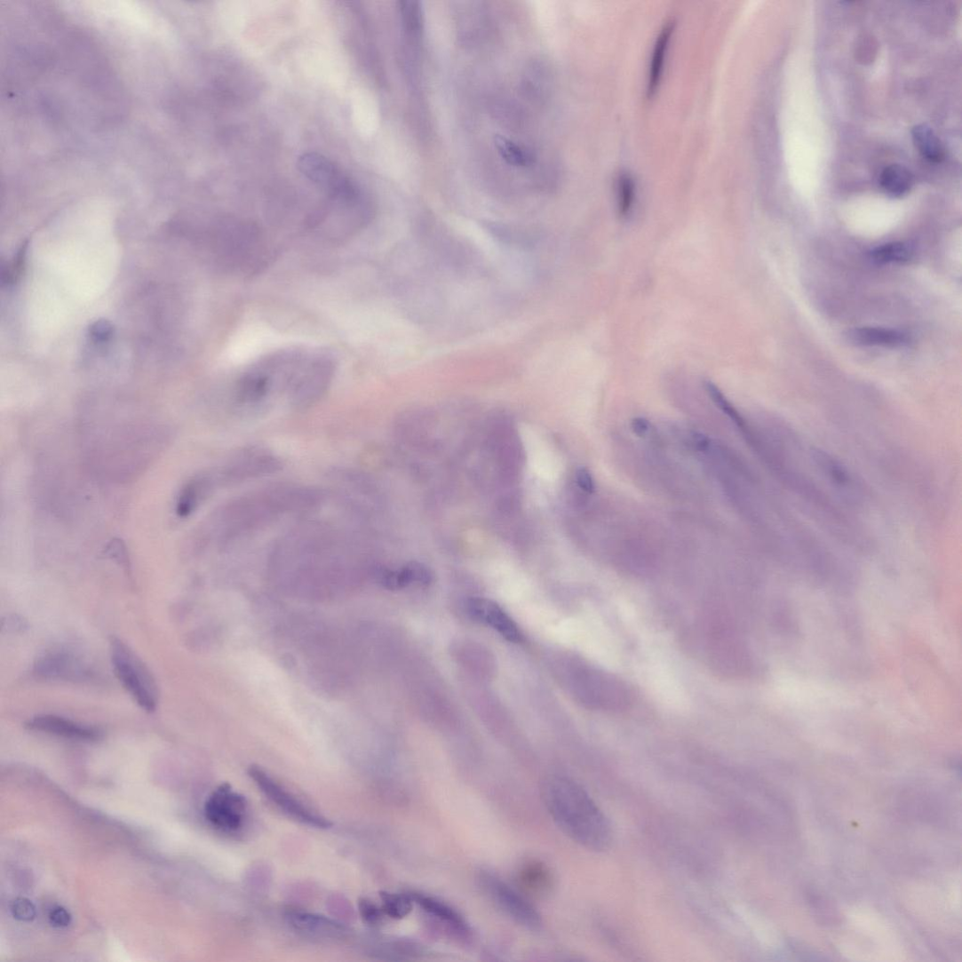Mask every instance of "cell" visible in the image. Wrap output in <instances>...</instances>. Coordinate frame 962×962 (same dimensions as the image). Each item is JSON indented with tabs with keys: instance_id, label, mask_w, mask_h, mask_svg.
<instances>
[{
	"instance_id": "obj_26",
	"label": "cell",
	"mask_w": 962,
	"mask_h": 962,
	"mask_svg": "<svg viewBox=\"0 0 962 962\" xmlns=\"http://www.w3.org/2000/svg\"><path fill=\"white\" fill-rule=\"evenodd\" d=\"M616 190L619 215L627 217L632 208L635 197V184L631 174L627 172L619 174Z\"/></svg>"
},
{
	"instance_id": "obj_16",
	"label": "cell",
	"mask_w": 962,
	"mask_h": 962,
	"mask_svg": "<svg viewBox=\"0 0 962 962\" xmlns=\"http://www.w3.org/2000/svg\"><path fill=\"white\" fill-rule=\"evenodd\" d=\"M379 580L385 588L395 591L411 584L428 585L433 581V575L426 566L411 562L397 570H383L379 574Z\"/></svg>"
},
{
	"instance_id": "obj_22",
	"label": "cell",
	"mask_w": 962,
	"mask_h": 962,
	"mask_svg": "<svg viewBox=\"0 0 962 962\" xmlns=\"http://www.w3.org/2000/svg\"><path fill=\"white\" fill-rule=\"evenodd\" d=\"M914 182L911 173L902 165H891L880 175V187L892 197L906 195Z\"/></svg>"
},
{
	"instance_id": "obj_4",
	"label": "cell",
	"mask_w": 962,
	"mask_h": 962,
	"mask_svg": "<svg viewBox=\"0 0 962 962\" xmlns=\"http://www.w3.org/2000/svg\"><path fill=\"white\" fill-rule=\"evenodd\" d=\"M298 169L337 201L353 204L360 198V193L350 179L333 162L321 155H303L298 160Z\"/></svg>"
},
{
	"instance_id": "obj_32",
	"label": "cell",
	"mask_w": 962,
	"mask_h": 962,
	"mask_svg": "<svg viewBox=\"0 0 962 962\" xmlns=\"http://www.w3.org/2000/svg\"><path fill=\"white\" fill-rule=\"evenodd\" d=\"M91 334L97 340H106L111 335V325L107 322H96Z\"/></svg>"
},
{
	"instance_id": "obj_18",
	"label": "cell",
	"mask_w": 962,
	"mask_h": 962,
	"mask_svg": "<svg viewBox=\"0 0 962 962\" xmlns=\"http://www.w3.org/2000/svg\"><path fill=\"white\" fill-rule=\"evenodd\" d=\"M850 336L855 344L863 346L902 348L910 342L906 334L887 329L862 328L852 331Z\"/></svg>"
},
{
	"instance_id": "obj_2",
	"label": "cell",
	"mask_w": 962,
	"mask_h": 962,
	"mask_svg": "<svg viewBox=\"0 0 962 962\" xmlns=\"http://www.w3.org/2000/svg\"><path fill=\"white\" fill-rule=\"evenodd\" d=\"M568 683L584 706L601 712H621L632 704V693L621 680L583 662L570 664Z\"/></svg>"
},
{
	"instance_id": "obj_24",
	"label": "cell",
	"mask_w": 962,
	"mask_h": 962,
	"mask_svg": "<svg viewBox=\"0 0 962 962\" xmlns=\"http://www.w3.org/2000/svg\"><path fill=\"white\" fill-rule=\"evenodd\" d=\"M380 899L385 915L390 918L402 919L409 916L413 909L414 902L410 894L381 892Z\"/></svg>"
},
{
	"instance_id": "obj_27",
	"label": "cell",
	"mask_w": 962,
	"mask_h": 962,
	"mask_svg": "<svg viewBox=\"0 0 962 962\" xmlns=\"http://www.w3.org/2000/svg\"><path fill=\"white\" fill-rule=\"evenodd\" d=\"M401 11L406 29L417 36L421 31V10L417 3H401Z\"/></svg>"
},
{
	"instance_id": "obj_12",
	"label": "cell",
	"mask_w": 962,
	"mask_h": 962,
	"mask_svg": "<svg viewBox=\"0 0 962 962\" xmlns=\"http://www.w3.org/2000/svg\"><path fill=\"white\" fill-rule=\"evenodd\" d=\"M26 727L30 730L81 742H96L103 737V732L99 728L74 722L56 715L44 714L36 716L28 720Z\"/></svg>"
},
{
	"instance_id": "obj_23",
	"label": "cell",
	"mask_w": 962,
	"mask_h": 962,
	"mask_svg": "<svg viewBox=\"0 0 962 962\" xmlns=\"http://www.w3.org/2000/svg\"><path fill=\"white\" fill-rule=\"evenodd\" d=\"M912 251L908 244L893 242L878 247L871 253V258L879 265H901L909 262Z\"/></svg>"
},
{
	"instance_id": "obj_14",
	"label": "cell",
	"mask_w": 962,
	"mask_h": 962,
	"mask_svg": "<svg viewBox=\"0 0 962 962\" xmlns=\"http://www.w3.org/2000/svg\"><path fill=\"white\" fill-rule=\"evenodd\" d=\"M286 919L298 932L321 938H342L348 928L330 918L301 910H289Z\"/></svg>"
},
{
	"instance_id": "obj_19",
	"label": "cell",
	"mask_w": 962,
	"mask_h": 962,
	"mask_svg": "<svg viewBox=\"0 0 962 962\" xmlns=\"http://www.w3.org/2000/svg\"><path fill=\"white\" fill-rule=\"evenodd\" d=\"M675 22L673 20L666 22L660 31L655 48L654 54H652L651 62L649 65L648 81V93L651 95L654 93L660 83V79L663 73L664 58L666 55L668 44H670L672 32L674 30Z\"/></svg>"
},
{
	"instance_id": "obj_15",
	"label": "cell",
	"mask_w": 962,
	"mask_h": 962,
	"mask_svg": "<svg viewBox=\"0 0 962 962\" xmlns=\"http://www.w3.org/2000/svg\"><path fill=\"white\" fill-rule=\"evenodd\" d=\"M518 885L525 893L537 898L550 894L553 887V876L545 863L530 861L518 872Z\"/></svg>"
},
{
	"instance_id": "obj_8",
	"label": "cell",
	"mask_w": 962,
	"mask_h": 962,
	"mask_svg": "<svg viewBox=\"0 0 962 962\" xmlns=\"http://www.w3.org/2000/svg\"><path fill=\"white\" fill-rule=\"evenodd\" d=\"M481 883L497 906L516 923L529 928L541 925V917L535 908L501 879L483 873Z\"/></svg>"
},
{
	"instance_id": "obj_30",
	"label": "cell",
	"mask_w": 962,
	"mask_h": 962,
	"mask_svg": "<svg viewBox=\"0 0 962 962\" xmlns=\"http://www.w3.org/2000/svg\"><path fill=\"white\" fill-rule=\"evenodd\" d=\"M48 918L53 926L59 928L68 927L72 922L70 912L60 906L53 908Z\"/></svg>"
},
{
	"instance_id": "obj_25",
	"label": "cell",
	"mask_w": 962,
	"mask_h": 962,
	"mask_svg": "<svg viewBox=\"0 0 962 962\" xmlns=\"http://www.w3.org/2000/svg\"><path fill=\"white\" fill-rule=\"evenodd\" d=\"M496 146L501 157L510 165L514 167H529L532 165V155L516 143L507 139L498 138Z\"/></svg>"
},
{
	"instance_id": "obj_33",
	"label": "cell",
	"mask_w": 962,
	"mask_h": 962,
	"mask_svg": "<svg viewBox=\"0 0 962 962\" xmlns=\"http://www.w3.org/2000/svg\"><path fill=\"white\" fill-rule=\"evenodd\" d=\"M632 431L640 437H644L649 431V423L643 417H637L632 421Z\"/></svg>"
},
{
	"instance_id": "obj_20",
	"label": "cell",
	"mask_w": 962,
	"mask_h": 962,
	"mask_svg": "<svg viewBox=\"0 0 962 962\" xmlns=\"http://www.w3.org/2000/svg\"><path fill=\"white\" fill-rule=\"evenodd\" d=\"M269 390L270 379L267 375L253 372L248 374L239 383L237 400L242 404H256L266 398Z\"/></svg>"
},
{
	"instance_id": "obj_9",
	"label": "cell",
	"mask_w": 962,
	"mask_h": 962,
	"mask_svg": "<svg viewBox=\"0 0 962 962\" xmlns=\"http://www.w3.org/2000/svg\"><path fill=\"white\" fill-rule=\"evenodd\" d=\"M280 468V461L271 453L250 449L239 453L227 463L219 473V480L224 483H238L272 474Z\"/></svg>"
},
{
	"instance_id": "obj_21",
	"label": "cell",
	"mask_w": 962,
	"mask_h": 962,
	"mask_svg": "<svg viewBox=\"0 0 962 962\" xmlns=\"http://www.w3.org/2000/svg\"><path fill=\"white\" fill-rule=\"evenodd\" d=\"M917 150L926 160L939 163L944 158V149L934 130L926 124L917 125L911 131Z\"/></svg>"
},
{
	"instance_id": "obj_3",
	"label": "cell",
	"mask_w": 962,
	"mask_h": 962,
	"mask_svg": "<svg viewBox=\"0 0 962 962\" xmlns=\"http://www.w3.org/2000/svg\"><path fill=\"white\" fill-rule=\"evenodd\" d=\"M111 661L114 672L138 705L146 712H155L158 699L155 679L133 650L120 640L114 639Z\"/></svg>"
},
{
	"instance_id": "obj_1",
	"label": "cell",
	"mask_w": 962,
	"mask_h": 962,
	"mask_svg": "<svg viewBox=\"0 0 962 962\" xmlns=\"http://www.w3.org/2000/svg\"><path fill=\"white\" fill-rule=\"evenodd\" d=\"M544 802L554 823L568 838L593 852H605L613 841V830L592 798L573 780L548 778L543 786Z\"/></svg>"
},
{
	"instance_id": "obj_34",
	"label": "cell",
	"mask_w": 962,
	"mask_h": 962,
	"mask_svg": "<svg viewBox=\"0 0 962 962\" xmlns=\"http://www.w3.org/2000/svg\"><path fill=\"white\" fill-rule=\"evenodd\" d=\"M693 443L697 449L704 451L708 449L710 446V439L701 433H694Z\"/></svg>"
},
{
	"instance_id": "obj_11",
	"label": "cell",
	"mask_w": 962,
	"mask_h": 962,
	"mask_svg": "<svg viewBox=\"0 0 962 962\" xmlns=\"http://www.w3.org/2000/svg\"><path fill=\"white\" fill-rule=\"evenodd\" d=\"M36 674L47 680H83L91 672L87 665L68 650L46 652L35 665Z\"/></svg>"
},
{
	"instance_id": "obj_6",
	"label": "cell",
	"mask_w": 962,
	"mask_h": 962,
	"mask_svg": "<svg viewBox=\"0 0 962 962\" xmlns=\"http://www.w3.org/2000/svg\"><path fill=\"white\" fill-rule=\"evenodd\" d=\"M247 809L246 798L224 783L208 797L204 816L211 826L226 833H234L243 826Z\"/></svg>"
},
{
	"instance_id": "obj_17",
	"label": "cell",
	"mask_w": 962,
	"mask_h": 962,
	"mask_svg": "<svg viewBox=\"0 0 962 962\" xmlns=\"http://www.w3.org/2000/svg\"><path fill=\"white\" fill-rule=\"evenodd\" d=\"M410 894L413 902L425 911L429 917L446 925L455 933L462 934L468 933V926L465 919L448 904L423 894L412 893Z\"/></svg>"
},
{
	"instance_id": "obj_29",
	"label": "cell",
	"mask_w": 962,
	"mask_h": 962,
	"mask_svg": "<svg viewBox=\"0 0 962 962\" xmlns=\"http://www.w3.org/2000/svg\"><path fill=\"white\" fill-rule=\"evenodd\" d=\"M11 911L15 919L23 922H30L36 918L35 904L25 898L16 899L11 905Z\"/></svg>"
},
{
	"instance_id": "obj_5",
	"label": "cell",
	"mask_w": 962,
	"mask_h": 962,
	"mask_svg": "<svg viewBox=\"0 0 962 962\" xmlns=\"http://www.w3.org/2000/svg\"><path fill=\"white\" fill-rule=\"evenodd\" d=\"M249 775L269 800L289 817L309 827L329 829L333 823L321 814L305 806L258 766H250Z\"/></svg>"
},
{
	"instance_id": "obj_7",
	"label": "cell",
	"mask_w": 962,
	"mask_h": 962,
	"mask_svg": "<svg viewBox=\"0 0 962 962\" xmlns=\"http://www.w3.org/2000/svg\"><path fill=\"white\" fill-rule=\"evenodd\" d=\"M333 375L334 364L328 357H318L309 363L292 381V406L305 410L314 405L328 390Z\"/></svg>"
},
{
	"instance_id": "obj_10",
	"label": "cell",
	"mask_w": 962,
	"mask_h": 962,
	"mask_svg": "<svg viewBox=\"0 0 962 962\" xmlns=\"http://www.w3.org/2000/svg\"><path fill=\"white\" fill-rule=\"evenodd\" d=\"M466 607L473 618L494 629L505 640L516 644L523 641V633L517 624L495 601L485 598H473L468 600Z\"/></svg>"
},
{
	"instance_id": "obj_13",
	"label": "cell",
	"mask_w": 962,
	"mask_h": 962,
	"mask_svg": "<svg viewBox=\"0 0 962 962\" xmlns=\"http://www.w3.org/2000/svg\"><path fill=\"white\" fill-rule=\"evenodd\" d=\"M810 456L815 467L818 468L821 475L838 492L847 498L857 497L859 485L846 466L833 456L819 449H812Z\"/></svg>"
},
{
	"instance_id": "obj_28",
	"label": "cell",
	"mask_w": 962,
	"mask_h": 962,
	"mask_svg": "<svg viewBox=\"0 0 962 962\" xmlns=\"http://www.w3.org/2000/svg\"><path fill=\"white\" fill-rule=\"evenodd\" d=\"M358 910H360L362 918L368 925H379L386 917L382 907L368 899H362L358 902Z\"/></svg>"
},
{
	"instance_id": "obj_31",
	"label": "cell",
	"mask_w": 962,
	"mask_h": 962,
	"mask_svg": "<svg viewBox=\"0 0 962 962\" xmlns=\"http://www.w3.org/2000/svg\"><path fill=\"white\" fill-rule=\"evenodd\" d=\"M576 483L582 491L593 494L595 492L594 480L591 472L586 468H579L576 475Z\"/></svg>"
}]
</instances>
